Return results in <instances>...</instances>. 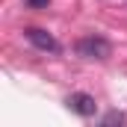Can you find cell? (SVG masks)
Listing matches in <instances>:
<instances>
[{"instance_id":"6da1fadb","label":"cell","mask_w":127,"mask_h":127,"mask_svg":"<svg viewBox=\"0 0 127 127\" xmlns=\"http://www.w3.org/2000/svg\"><path fill=\"white\" fill-rule=\"evenodd\" d=\"M74 50H77V56H83V59H97V62L109 59V53H112L109 41L100 38V35H83V38L74 44Z\"/></svg>"},{"instance_id":"7a4b0ae2","label":"cell","mask_w":127,"mask_h":127,"mask_svg":"<svg viewBox=\"0 0 127 127\" xmlns=\"http://www.w3.org/2000/svg\"><path fill=\"white\" fill-rule=\"evenodd\" d=\"M27 38H30L32 47H38V50H44V53H59V41H56L47 30H41V27H30V30H27Z\"/></svg>"},{"instance_id":"3957f363","label":"cell","mask_w":127,"mask_h":127,"mask_svg":"<svg viewBox=\"0 0 127 127\" xmlns=\"http://www.w3.org/2000/svg\"><path fill=\"white\" fill-rule=\"evenodd\" d=\"M68 109L71 112H77V115H83V118H89V115H95V109H97V103H95V97L92 95H86V92H74V95H68Z\"/></svg>"},{"instance_id":"277c9868","label":"cell","mask_w":127,"mask_h":127,"mask_svg":"<svg viewBox=\"0 0 127 127\" xmlns=\"http://www.w3.org/2000/svg\"><path fill=\"white\" fill-rule=\"evenodd\" d=\"M121 121H124V115H121V112H115V109L103 115V124H121Z\"/></svg>"},{"instance_id":"5b68a950","label":"cell","mask_w":127,"mask_h":127,"mask_svg":"<svg viewBox=\"0 0 127 127\" xmlns=\"http://www.w3.org/2000/svg\"><path fill=\"white\" fill-rule=\"evenodd\" d=\"M47 3H50V0H27L30 9H47Z\"/></svg>"}]
</instances>
